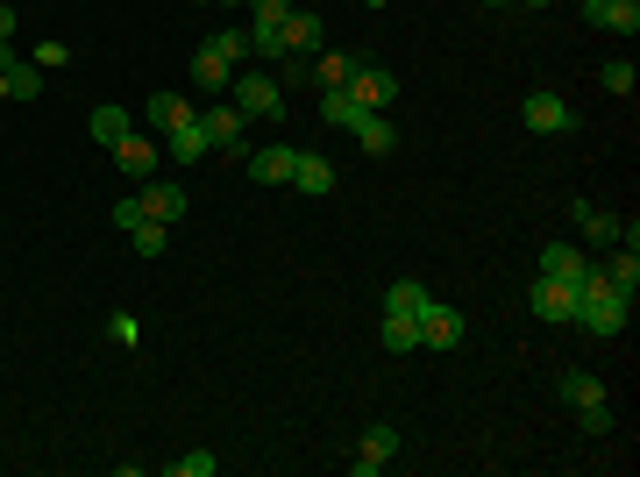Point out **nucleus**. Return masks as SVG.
<instances>
[{
    "instance_id": "nucleus-27",
    "label": "nucleus",
    "mask_w": 640,
    "mask_h": 477,
    "mask_svg": "<svg viewBox=\"0 0 640 477\" xmlns=\"http://www.w3.org/2000/svg\"><path fill=\"white\" fill-rule=\"evenodd\" d=\"M129 243H135V257H143V264H157V257H164V221H143V229H129Z\"/></svg>"
},
{
    "instance_id": "nucleus-2",
    "label": "nucleus",
    "mask_w": 640,
    "mask_h": 477,
    "mask_svg": "<svg viewBox=\"0 0 640 477\" xmlns=\"http://www.w3.org/2000/svg\"><path fill=\"white\" fill-rule=\"evenodd\" d=\"M242 57H250V43H242V29H228V36H207L200 51H192V86L221 100V93H228V79H235V71H242Z\"/></svg>"
},
{
    "instance_id": "nucleus-5",
    "label": "nucleus",
    "mask_w": 640,
    "mask_h": 477,
    "mask_svg": "<svg viewBox=\"0 0 640 477\" xmlns=\"http://www.w3.org/2000/svg\"><path fill=\"white\" fill-rule=\"evenodd\" d=\"M228 100L256 122V114H278L285 108V86H278V71H235V79H228Z\"/></svg>"
},
{
    "instance_id": "nucleus-40",
    "label": "nucleus",
    "mask_w": 640,
    "mask_h": 477,
    "mask_svg": "<svg viewBox=\"0 0 640 477\" xmlns=\"http://www.w3.org/2000/svg\"><path fill=\"white\" fill-rule=\"evenodd\" d=\"M520 8H548V0H520Z\"/></svg>"
},
{
    "instance_id": "nucleus-16",
    "label": "nucleus",
    "mask_w": 640,
    "mask_h": 477,
    "mask_svg": "<svg viewBox=\"0 0 640 477\" xmlns=\"http://www.w3.org/2000/svg\"><path fill=\"white\" fill-rule=\"evenodd\" d=\"M143 122H150V136L164 143L172 129H186V122H192V108H186L178 93H150V100H143Z\"/></svg>"
},
{
    "instance_id": "nucleus-11",
    "label": "nucleus",
    "mask_w": 640,
    "mask_h": 477,
    "mask_svg": "<svg viewBox=\"0 0 640 477\" xmlns=\"http://www.w3.org/2000/svg\"><path fill=\"white\" fill-rule=\"evenodd\" d=\"M285 51H293V57L328 51V22H320L313 8H293V14H285Z\"/></svg>"
},
{
    "instance_id": "nucleus-24",
    "label": "nucleus",
    "mask_w": 640,
    "mask_h": 477,
    "mask_svg": "<svg viewBox=\"0 0 640 477\" xmlns=\"http://www.w3.org/2000/svg\"><path fill=\"white\" fill-rule=\"evenodd\" d=\"M363 114H371V108H356L349 93H320V122H328V129H356Z\"/></svg>"
},
{
    "instance_id": "nucleus-22",
    "label": "nucleus",
    "mask_w": 640,
    "mask_h": 477,
    "mask_svg": "<svg viewBox=\"0 0 640 477\" xmlns=\"http://www.w3.org/2000/svg\"><path fill=\"white\" fill-rule=\"evenodd\" d=\"M420 307H427V286H420V278H399V286H385V314H406V321H413Z\"/></svg>"
},
{
    "instance_id": "nucleus-12",
    "label": "nucleus",
    "mask_w": 640,
    "mask_h": 477,
    "mask_svg": "<svg viewBox=\"0 0 640 477\" xmlns=\"http://www.w3.org/2000/svg\"><path fill=\"white\" fill-rule=\"evenodd\" d=\"M143 192V214L150 221H164V229H172V221H186V186H172V178H150V186H135Z\"/></svg>"
},
{
    "instance_id": "nucleus-13",
    "label": "nucleus",
    "mask_w": 640,
    "mask_h": 477,
    "mask_svg": "<svg viewBox=\"0 0 640 477\" xmlns=\"http://www.w3.org/2000/svg\"><path fill=\"white\" fill-rule=\"evenodd\" d=\"M0 79H8V100H36L51 71H43V65H29V57H14L8 43H0Z\"/></svg>"
},
{
    "instance_id": "nucleus-9",
    "label": "nucleus",
    "mask_w": 640,
    "mask_h": 477,
    "mask_svg": "<svg viewBox=\"0 0 640 477\" xmlns=\"http://www.w3.org/2000/svg\"><path fill=\"white\" fill-rule=\"evenodd\" d=\"M413 328H420V350H455V342H463V314L441 307L434 292H427V307L413 314Z\"/></svg>"
},
{
    "instance_id": "nucleus-19",
    "label": "nucleus",
    "mask_w": 640,
    "mask_h": 477,
    "mask_svg": "<svg viewBox=\"0 0 640 477\" xmlns=\"http://www.w3.org/2000/svg\"><path fill=\"white\" fill-rule=\"evenodd\" d=\"M293 186L320 200V192H334V164L320 157V151H299V164H293Z\"/></svg>"
},
{
    "instance_id": "nucleus-41",
    "label": "nucleus",
    "mask_w": 640,
    "mask_h": 477,
    "mask_svg": "<svg viewBox=\"0 0 640 477\" xmlns=\"http://www.w3.org/2000/svg\"><path fill=\"white\" fill-rule=\"evenodd\" d=\"M207 8H213V0H207ZM228 8H235V0H228ZM242 8H250V0H242Z\"/></svg>"
},
{
    "instance_id": "nucleus-42",
    "label": "nucleus",
    "mask_w": 640,
    "mask_h": 477,
    "mask_svg": "<svg viewBox=\"0 0 640 477\" xmlns=\"http://www.w3.org/2000/svg\"><path fill=\"white\" fill-rule=\"evenodd\" d=\"M0 100H8V79H0Z\"/></svg>"
},
{
    "instance_id": "nucleus-15",
    "label": "nucleus",
    "mask_w": 640,
    "mask_h": 477,
    "mask_svg": "<svg viewBox=\"0 0 640 477\" xmlns=\"http://www.w3.org/2000/svg\"><path fill=\"white\" fill-rule=\"evenodd\" d=\"M349 136H356L363 157H391V151H399V122H391V114H363Z\"/></svg>"
},
{
    "instance_id": "nucleus-35",
    "label": "nucleus",
    "mask_w": 640,
    "mask_h": 477,
    "mask_svg": "<svg viewBox=\"0 0 640 477\" xmlns=\"http://www.w3.org/2000/svg\"><path fill=\"white\" fill-rule=\"evenodd\" d=\"M250 14H256V22H285V14H293V0H250Z\"/></svg>"
},
{
    "instance_id": "nucleus-26",
    "label": "nucleus",
    "mask_w": 640,
    "mask_h": 477,
    "mask_svg": "<svg viewBox=\"0 0 640 477\" xmlns=\"http://www.w3.org/2000/svg\"><path fill=\"white\" fill-rule=\"evenodd\" d=\"M385 350H391V356H413V350H420V328L406 321V314H385Z\"/></svg>"
},
{
    "instance_id": "nucleus-25",
    "label": "nucleus",
    "mask_w": 640,
    "mask_h": 477,
    "mask_svg": "<svg viewBox=\"0 0 640 477\" xmlns=\"http://www.w3.org/2000/svg\"><path fill=\"white\" fill-rule=\"evenodd\" d=\"M562 399H570V407H598L605 385L591 378V370H562Z\"/></svg>"
},
{
    "instance_id": "nucleus-29",
    "label": "nucleus",
    "mask_w": 640,
    "mask_h": 477,
    "mask_svg": "<svg viewBox=\"0 0 640 477\" xmlns=\"http://www.w3.org/2000/svg\"><path fill=\"white\" fill-rule=\"evenodd\" d=\"M172 470L178 477H213V470H221V456H213V450H192V456H172Z\"/></svg>"
},
{
    "instance_id": "nucleus-33",
    "label": "nucleus",
    "mask_w": 640,
    "mask_h": 477,
    "mask_svg": "<svg viewBox=\"0 0 640 477\" xmlns=\"http://www.w3.org/2000/svg\"><path fill=\"white\" fill-rule=\"evenodd\" d=\"M576 421H584V435H613V407H605V399L598 407H576Z\"/></svg>"
},
{
    "instance_id": "nucleus-39",
    "label": "nucleus",
    "mask_w": 640,
    "mask_h": 477,
    "mask_svg": "<svg viewBox=\"0 0 640 477\" xmlns=\"http://www.w3.org/2000/svg\"><path fill=\"white\" fill-rule=\"evenodd\" d=\"M484 8H512V0H484Z\"/></svg>"
},
{
    "instance_id": "nucleus-37",
    "label": "nucleus",
    "mask_w": 640,
    "mask_h": 477,
    "mask_svg": "<svg viewBox=\"0 0 640 477\" xmlns=\"http://www.w3.org/2000/svg\"><path fill=\"white\" fill-rule=\"evenodd\" d=\"M584 8V22H605V0H576Z\"/></svg>"
},
{
    "instance_id": "nucleus-14",
    "label": "nucleus",
    "mask_w": 640,
    "mask_h": 477,
    "mask_svg": "<svg viewBox=\"0 0 640 477\" xmlns=\"http://www.w3.org/2000/svg\"><path fill=\"white\" fill-rule=\"evenodd\" d=\"M293 164H299L293 143H271V151H250V178L256 186H293Z\"/></svg>"
},
{
    "instance_id": "nucleus-1",
    "label": "nucleus",
    "mask_w": 640,
    "mask_h": 477,
    "mask_svg": "<svg viewBox=\"0 0 640 477\" xmlns=\"http://www.w3.org/2000/svg\"><path fill=\"white\" fill-rule=\"evenodd\" d=\"M627 314H633V292H619L605 271H584V278H576V314H570V328H584V335H598V342H619V335H627Z\"/></svg>"
},
{
    "instance_id": "nucleus-17",
    "label": "nucleus",
    "mask_w": 640,
    "mask_h": 477,
    "mask_svg": "<svg viewBox=\"0 0 640 477\" xmlns=\"http://www.w3.org/2000/svg\"><path fill=\"white\" fill-rule=\"evenodd\" d=\"M356 65H363V51H313V86L320 93H342Z\"/></svg>"
},
{
    "instance_id": "nucleus-3",
    "label": "nucleus",
    "mask_w": 640,
    "mask_h": 477,
    "mask_svg": "<svg viewBox=\"0 0 640 477\" xmlns=\"http://www.w3.org/2000/svg\"><path fill=\"white\" fill-rule=\"evenodd\" d=\"M349 100H356V108H371V114H391L399 108V71L391 65H377V57H363L356 71H349V86H342Z\"/></svg>"
},
{
    "instance_id": "nucleus-4",
    "label": "nucleus",
    "mask_w": 640,
    "mask_h": 477,
    "mask_svg": "<svg viewBox=\"0 0 640 477\" xmlns=\"http://www.w3.org/2000/svg\"><path fill=\"white\" fill-rule=\"evenodd\" d=\"M570 229H584V243H627V249H640V221H627V214H605V207H591V200H570Z\"/></svg>"
},
{
    "instance_id": "nucleus-36",
    "label": "nucleus",
    "mask_w": 640,
    "mask_h": 477,
    "mask_svg": "<svg viewBox=\"0 0 640 477\" xmlns=\"http://www.w3.org/2000/svg\"><path fill=\"white\" fill-rule=\"evenodd\" d=\"M14 36V8H8V0H0V43H8Z\"/></svg>"
},
{
    "instance_id": "nucleus-10",
    "label": "nucleus",
    "mask_w": 640,
    "mask_h": 477,
    "mask_svg": "<svg viewBox=\"0 0 640 477\" xmlns=\"http://www.w3.org/2000/svg\"><path fill=\"white\" fill-rule=\"evenodd\" d=\"M520 122L533 129V136H562V129H576V114H570V100H562V93H548V86H541V93H527Z\"/></svg>"
},
{
    "instance_id": "nucleus-32",
    "label": "nucleus",
    "mask_w": 640,
    "mask_h": 477,
    "mask_svg": "<svg viewBox=\"0 0 640 477\" xmlns=\"http://www.w3.org/2000/svg\"><path fill=\"white\" fill-rule=\"evenodd\" d=\"M598 79H605V93H633V65H627V57H613Z\"/></svg>"
},
{
    "instance_id": "nucleus-8",
    "label": "nucleus",
    "mask_w": 640,
    "mask_h": 477,
    "mask_svg": "<svg viewBox=\"0 0 640 477\" xmlns=\"http://www.w3.org/2000/svg\"><path fill=\"white\" fill-rule=\"evenodd\" d=\"M391 456H399V428H391V421H371V428H363V442H356V456H349V470H356V477H377Z\"/></svg>"
},
{
    "instance_id": "nucleus-38",
    "label": "nucleus",
    "mask_w": 640,
    "mask_h": 477,
    "mask_svg": "<svg viewBox=\"0 0 640 477\" xmlns=\"http://www.w3.org/2000/svg\"><path fill=\"white\" fill-rule=\"evenodd\" d=\"M363 8H391V0H363Z\"/></svg>"
},
{
    "instance_id": "nucleus-20",
    "label": "nucleus",
    "mask_w": 640,
    "mask_h": 477,
    "mask_svg": "<svg viewBox=\"0 0 640 477\" xmlns=\"http://www.w3.org/2000/svg\"><path fill=\"white\" fill-rule=\"evenodd\" d=\"M541 271H548V278H570V286H576V278L591 271V257H584L576 243H548V249H541Z\"/></svg>"
},
{
    "instance_id": "nucleus-7",
    "label": "nucleus",
    "mask_w": 640,
    "mask_h": 477,
    "mask_svg": "<svg viewBox=\"0 0 640 477\" xmlns=\"http://www.w3.org/2000/svg\"><path fill=\"white\" fill-rule=\"evenodd\" d=\"M114 171L129 178V186H150V178L164 171V143H157V136H143V129H135L129 143H114Z\"/></svg>"
},
{
    "instance_id": "nucleus-18",
    "label": "nucleus",
    "mask_w": 640,
    "mask_h": 477,
    "mask_svg": "<svg viewBox=\"0 0 640 477\" xmlns=\"http://www.w3.org/2000/svg\"><path fill=\"white\" fill-rule=\"evenodd\" d=\"M164 151H172V164H200V157H213V143H207L200 114H192L186 129H172V136H164Z\"/></svg>"
},
{
    "instance_id": "nucleus-30",
    "label": "nucleus",
    "mask_w": 640,
    "mask_h": 477,
    "mask_svg": "<svg viewBox=\"0 0 640 477\" xmlns=\"http://www.w3.org/2000/svg\"><path fill=\"white\" fill-rule=\"evenodd\" d=\"M278 86L293 93V86H313V57H278Z\"/></svg>"
},
{
    "instance_id": "nucleus-34",
    "label": "nucleus",
    "mask_w": 640,
    "mask_h": 477,
    "mask_svg": "<svg viewBox=\"0 0 640 477\" xmlns=\"http://www.w3.org/2000/svg\"><path fill=\"white\" fill-rule=\"evenodd\" d=\"M143 192H129V200H114V229H143Z\"/></svg>"
},
{
    "instance_id": "nucleus-31",
    "label": "nucleus",
    "mask_w": 640,
    "mask_h": 477,
    "mask_svg": "<svg viewBox=\"0 0 640 477\" xmlns=\"http://www.w3.org/2000/svg\"><path fill=\"white\" fill-rule=\"evenodd\" d=\"M29 65H43V71H65V65H71V51L51 36V43H36V51H29Z\"/></svg>"
},
{
    "instance_id": "nucleus-21",
    "label": "nucleus",
    "mask_w": 640,
    "mask_h": 477,
    "mask_svg": "<svg viewBox=\"0 0 640 477\" xmlns=\"http://www.w3.org/2000/svg\"><path fill=\"white\" fill-rule=\"evenodd\" d=\"M135 136V114L129 108H114V100H107V108H93V143H107V151H114V143H129Z\"/></svg>"
},
{
    "instance_id": "nucleus-6",
    "label": "nucleus",
    "mask_w": 640,
    "mask_h": 477,
    "mask_svg": "<svg viewBox=\"0 0 640 477\" xmlns=\"http://www.w3.org/2000/svg\"><path fill=\"white\" fill-rule=\"evenodd\" d=\"M527 314L533 321H548V328H570V314H576V286H570V278H533V286H527Z\"/></svg>"
},
{
    "instance_id": "nucleus-28",
    "label": "nucleus",
    "mask_w": 640,
    "mask_h": 477,
    "mask_svg": "<svg viewBox=\"0 0 640 477\" xmlns=\"http://www.w3.org/2000/svg\"><path fill=\"white\" fill-rule=\"evenodd\" d=\"M598 29H619V36H633L640 29V0H605V22Z\"/></svg>"
},
{
    "instance_id": "nucleus-23",
    "label": "nucleus",
    "mask_w": 640,
    "mask_h": 477,
    "mask_svg": "<svg viewBox=\"0 0 640 477\" xmlns=\"http://www.w3.org/2000/svg\"><path fill=\"white\" fill-rule=\"evenodd\" d=\"M605 278H613L619 292H640V249H627V243H613V264H605Z\"/></svg>"
}]
</instances>
